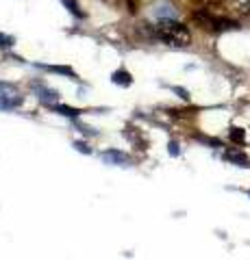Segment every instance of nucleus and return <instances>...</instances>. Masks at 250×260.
I'll return each instance as SVG.
<instances>
[{
  "instance_id": "f257e3e1",
  "label": "nucleus",
  "mask_w": 250,
  "mask_h": 260,
  "mask_svg": "<svg viewBox=\"0 0 250 260\" xmlns=\"http://www.w3.org/2000/svg\"><path fill=\"white\" fill-rule=\"evenodd\" d=\"M155 35H157L163 44H168V46H176V48H185V46H189V42H191V32H189V28L185 26V24L176 22V20H170V18L161 20V22L157 24Z\"/></svg>"
},
{
  "instance_id": "f03ea898",
  "label": "nucleus",
  "mask_w": 250,
  "mask_h": 260,
  "mask_svg": "<svg viewBox=\"0 0 250 260\" xmlns=\"http://www.w3.org/2000/svg\"><path fill=\"white\" fill-rule=\"evenodd\" d=\"M191 22L196 26L205 28V30H211V32H222V30H235L239 28V24L235 20H229V18H222V15H215L209 9H200V11H193L191 13Z\"/></svg>"
},
{
  "instance_id": "7ed1b4c3",
  "label": "nucleus",
  "mask_w": 250,
  "mask_h": 260,
  "mask_svg": "<svg viewBox=\"0 0 250 260\" xmlns=\"http://www.w3.org/2000/svg\"><path fill=\"white\" fill-rule=\"evenodd\" d=\"M231 7H233V11L241 15V18L250 20V0H231Z\"/></svg>"
},
{
  "instance_id": "20e7f679",
  "label": "nucleus",
  "mask_w": 250,
  "mask_h": 260,
  "mask_svg": "<svg viewBox=\"0 0 250 260\" xmlns=\"http://www.w3.org/2000/svg\"><path fill=\"white\" fill-rule=\"evenodd\" d=\"M224 158H227V160H231V162H235V165H241V167H246V165H248V158H246V154L235 152V150H227V152H224Z\"/></svg>"
},
{
  "instance_id": "39448f33",
  "label": "nucleus",
  "mask_w": 250,
  "mask_h": 260,
  "mask_svg": "<svg viewBox=\"0 0 250 260\" xmlns=\"http://www.w3.org/2000/svg\"><path fill=\"white\" fill-rule=\"evenodd\" d=\"M102 158L107 160V162H114V165H118V162H128V156L124 152H116V150H111V152H104L102 154Z\"/></svg>"
},
{
  "instance_id": "423d86ee",
  "label": "nucleus",
  "mask_w": 250,
  "mask_h": 260,
  "mask_svg": "<svg viewBox=\"0 0 250 260\" xmlns=\"http://www.w3.org/2000/svg\"><path fill=\"white\" fill-rule=\"evenodd\" d=\"M61 3L68 7L72 15H76V18H83V11H80V7H78L76 0H61Z\"/></svg>"
},
{
  "instance_id": "0eeeda50",
  "label": "nucleus",
  "mask_w": 250,
  "mask_h": 260,
  "mask_svg": "<svg viewBox=\"0 0 250 260\" xmlns=\"http://www.w3.org/2000/svg\"><path fill=\"white\" fill-rule=\"evenodd\" d=\"M114 83H120V85H131V74H128V72H116V74H114Z\"/></svg>"
},
{
  "instance_id": "6e6552de",
  "label": "nucleus",
  "mask_w": 250,
  "mask_h": 260,
  "mask_svg": "<svg viewBox=\"0 0 250 260\" xmlns=\"http://www.w3.org/2000/svg\"><path fill=\"white\" fill-rule=\"evenodd\" d=\"M52 109L54 111H59L61 113V115H68V117H76L78 115V109H72V107H59V104H52Z\"/></svg>"
},
{
  "instance_id": "1a4fd4ad",
  "label": "nucleus",
  "mask_w": 250,
  "mask_h": 260,
  "mask_svg": "<svg viewBox=\"0 0 250 260\" xmlns=\"http://www.w3.org/2000/svg\"><path fill=\"white\" fill-rule=\"evenodd\" d=\"M231 139L235 141V143H244V141H246L244 130H241V128H233V130H231Z\"/></svg>"
},
{
  "instance_id": "9d476101",
  "label": "nucleus",
  "mask_w": 250,
  "mask_h": 260,
  "mask_svg": "<svg viewBox=\"0 0 250 260\" xmlns=\"http://www.w3.org/2000/svg\"><path fill=\"white\" fill-rule=\"evenodd\" d=\"M193 3H198V5H203V7H217V5L227 3V0H193Z\"/></svg>"
},
{
  "instance_id": "9b49d317",
  "label": "nucleus",
  "mask_w": 250,
  "mask_h": 260,
  "mask_svg": "<svg viewBox=\"0 0 250 260\" xmlns=\"http://www.w3.org/2000/svg\"><path fill=\"white\" fill-rule=\"evenodd\" d=\"M13 42H11V39L9 37H3V35H0V48H7V46H11Z\"/></svg>"
},
{
  "instance_id": "f8f14e48",
  "label": "nucleus",
  "mask_w": 250,
  "mask_h": 260,
  "mask_svg": "<svg viewBox=\"0 0 250 260\" xmlns=\"http://www.w3.org/2000/svg\"><path fill=\"white\" fill-rule=\"evenodd\" d=\"M170 154H172V156H176V154H179V143H170Z\"/></svg>"
},
{
  "instance_id": "ddd939ff",
  "label": "nucleus",
  "mask_w": 250,
  "mask_h": 260,
  "mask_svg": "<svg viewBox=\"0 0 250 260\" xmlns=\"http://www.w3.org/2000/svg\"><path fill=\"white\" fill-rule=\"evenodd\" d=\"M76 145V150H80V152H90V148H87L85 143H74Z\"/></svg>"
}]
</instances>
